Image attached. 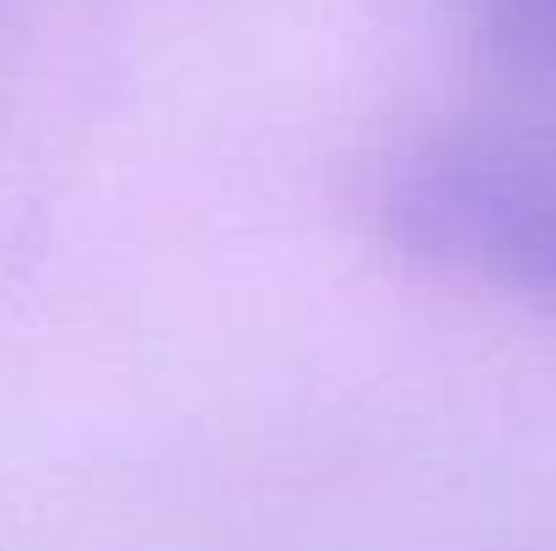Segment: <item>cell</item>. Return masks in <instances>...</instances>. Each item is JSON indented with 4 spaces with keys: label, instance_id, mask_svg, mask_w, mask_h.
Listing matches in <instances>:
<instances>
[{
    "label": "cell",
    "instance_id": "obj_1",
    "mask_svg": "<svg viewBox=\"0 0 556 551\" xmlns=\"http://www.w3.org/2000/svg\"><path fill=\"white\" fill-rule=\"evenodd\" d=\"M383 238L448 281L556 303V136L448 130L389 163Z\"/></svg>",
    "mask_w": 556,
    "mask_h": 551
},
{
    "label": "cell",
    "instance_id": "obj_2",
    "mask_svg": "<svg viewBox=\"0 0 556 551\" xmlns=\"http://www.w3.org/2000/svg\"><path fill=\"white\" fill-rule=\"evenodd\" d=\"M470 33L519 65H556V0H459Z\"/></svg>",
    "mask_w": 556,
    "mask_h": 551
}]
</instances>
